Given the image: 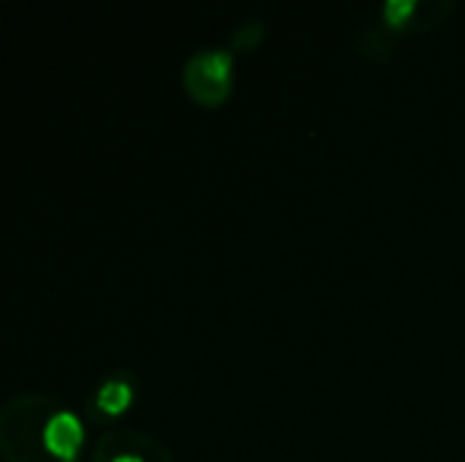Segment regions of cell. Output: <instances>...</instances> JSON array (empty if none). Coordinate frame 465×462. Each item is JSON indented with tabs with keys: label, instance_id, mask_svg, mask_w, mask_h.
<instances>
[{
	"label": "cell",
	"instance_id": "277c9868",
	"mask_svg": "<svg viewBox=\"0 0 465 462\" xmlns=\"http://www.w3.org/2000/svg\"><path fill=\"white\" fill-rule=\"evenodd\" d=\"M83 447V421L61 408L48 425V450L57 462H74Z\"/></svg>",
	"mask_w": 465,
	"mask_h": 462
},
{
	"label": "cell",
	"instance_id": "3957f363",
	"mask_svg": "<svg viewBox=\"0 0 465 462\" xmlns=\"http://www.w3.org/2000/svg\"><path fill=\"white\" fill-rule=\"evenodd\" d=\"M93 462H172L155 437L140 431H108L93 450Z\"/></svg>",
	"mask_w": 465,
	"mask_h": 462
},
{
	"label": "cell",
	"instance_id": "5b68a950",
	"mask_svg": "<svg viewBox=\"0 0 465 462\" xmlns=\"http://www.w3.org/2000/svg\"><path fill=\"white\" fill-rule=\"evenodd\" d=\"M130 399H134V387L127 380H117V377H108L95 393V406L108 415H121L130 406Z\"/></svg>",
	"mask_w": 465,
	"mask_h": 462
},
{
	"label": "cell",
	"instance_id": "7a4b0ae2",
	"mask_svg": "<svg viewBox=\"0 0 465 462\" xmlns=\"http://www.w3.org/2000/svg\"><path fill=\"white\" fill-rule=\"evenodd\" d=\"M232 51H196L184 64V86L200 105H222L232 93Z\"/></svg>",
	"mask_w": 465,
	"mask_h": 462
},
{
	"label": "cell",
	"instance_id": "6da1fadb",
	"mask_svg": "<svg viewBox=\"0 0 465 462\" xmlns=\"http://www.w3.org/2000/svg\"><path fill=\"white\" fill-rule=\"evenodd\" d=\"M61 402L48 393H23L0 406V457L4 462H57L48 450V425Z\"/></svg>",
	"mask_w": 465,
	"mask_h": 462
},
{
	"label": "cell",
	"instance_id": "8992f818",
	"mask_svg": "<svg viewBox=\"0 0 465 462\" xmlns=\"http://www.w3.org/2000/svg\"><path fill=\"white\" fill-rule=\"evenodd\" d=\"M260 38H263V23H244L234 29L232 44H234V51H251Z\"/></svg>",
	"mask_w": 465,
	"mask_h": 462
}]
</instances>
